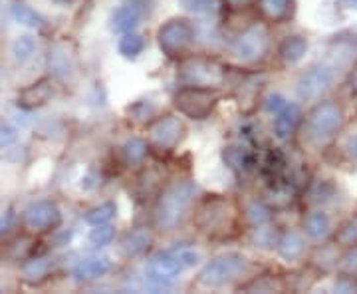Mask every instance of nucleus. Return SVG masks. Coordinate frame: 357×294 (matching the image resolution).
I'll use <instances>...</instances> for the list:
<instances>
[{
  "mask_svg": "<svg viewBox=\"0 0 357 294\" xmlns=\"http://www.w3.org/2000/svg\"><path fill=\"white\" fill-rule=\"evenodd\" d=\"M195 187L192 183H175L167 189L155 209V221L161 229H175L183 221L191 205Z\"/></svg>",
  "mask_w": 357,
  "mask_h": 294,
  "instance_id": "nucleus-1",
  "label": "nucleus"
},
{
  "mask_svg": "<svg viewBox=\"0 0 357 294\" xmlns=\"http://www.w3.org/2000/svg\"><path fill=\"white\" fill-rule=\"evenodd\" d=\"M244 267H246V258L243 255L230 253V255L218 256L213 263H208L199 274V284H203L206 288H218L232 281L234 277H238Z\"/></svg>",
  "mask_w": 357,
  "mask_h": 294,
  "instance_id": "nucleus-2",
  "label": "nucleus"
},
{
  "mask_svg": "<svg viewBox=\"0 0 357 294\" xmlns=\"http://www.w3.org/2000/svg\"><path fill=\"white\" fill-rule=\"evenodd\" d=\"M199 255L195 251L183 249V251H175V253H165L153 258V263L149 265V274L155 281H171L175 279L178 272L191 269L197 265Z\"/></svg>",
  "mask_w": 357,
  "mask_h": 294,
  "instance_id": "nucleus-3",
  "label": "nucleus"
},
{
  "mask_svg": "<svg viewBox=\"0 0 357 294\" xmlns=\"http://www.w3.org/2000/svg\"><path fill=\"white\" fill-rule=\"evenodd\" d=\"M183 80L195 86V88H211V86H218L222 84L225 80V72H222V66L213 62V60H206V58H195L185 62L183 68Z\"/></svg>",
  "mask_w": 357,
  "mask_h": 294,
  "instance_id": "nucleus-4",
  "label": "nucleus"
},
{
  "mask_svg": "<svg viewBox=\"0 0 357 294\" xmlns=\"http://www.w3.org/2000/svg\"><path fill=\"white\" fill-rule=\"evenodd\" d=\"M342 126V112L333 103H321L318 105L307 119V133L316 141H324L332 138L333 133Z\"/></svg>",
  "mask_w": 357,
  "mask_h": 294,
  "instance_id": "nucleus-5",
  "label": "nucleus"
},
{
  "mask_svg": "<svg viewBox=\"0 0 357 294\" xmlns=\"http://www.w3.org/2000/svg\"><path fill=\"white\" fill-rule=\"evenodd\" d=\"M175 105L178 108V112H183L192 119H203L211 114V110L215 105V98L208 91H204L203 88L191 86V88L178 91L177 98H175Z\"/></svg>",
  "mask_w": 357,
  "mask_h": 294,
  "instance_id": "nucleus-6",
  "label": "nucleus"
},
{
  "mask_svg": "<svg viewBox=\"0 0 357 294\" xmlns=\"http://www.w3.org/2000/svg\"><path fill=\"white\" fill-rule=\"evenodd\" d=\"M192 40V28L185 20H169L159 30V46L167 54H178L183 52Z\"/></svg>",
  "mask_w": 357,
  "mask_h": 294,
  "instance_id": "nucleus-7",
  "label": "nucleus"
},
{
  "mask_svg": "<svg viewBox=\"0 0 357 294\" xmlns=\"http://www.w3.org/2000/svg\"><path fill=\"white\" fill-rule=\"evenodd\" d=\"M266 32L260 26H252L244 30L243 34L234 42V54L243 62H255L266 52Z\"/></svg>",
  "mask_w": 357,
  "mask_h": 294,
  "instance_id": "nucleus-8",
  "label": "nucleus"
},
{
  "mask_svg": "<svg viewBox=\"0 0 357 294\" xmlns=\"http://www.w3.org/2000/svg\"><path fill=\"white\" fill-rule=\"evenodd\" d=\"M24 223L30 230H48L60 223V211L50 201H38L26 209Z\"/></svg>",
  "mask_w": 357,
  "mask_h": 294,
  "instance_id": "nucleus-9",
  "label": "nucleus"
},
{
  "mask_svg": "<svg viewBox=\"0 0 357 294\" xmlns=\"http://www.w3.org/2000/svg\"><path fill=\"white\" fill-rule=\"evenodd\" d=\"M333 74L328 68H314L298 82V94L304 100H314L332 86Z\"/></svg>",
  "mask_w": 357,
  "mask_h": 294,
  "instance_id": "nucleus-10",
  "label": "nucleus"
},
{
  "mask_svg": "<svg viewBox=\"0 0 357 294\" xmlns=\"http://www.w3.org/2000/svg\"><path fill=\"white\" fill-rule=\"evenodd\" d=\"M52 94H54V90H52L50 80H40V82L20 91L18 105L24 108V110H34V108H40L46 102H50Z\"/></svg>",
  "mask_w": 357,
  "mask_h": 294,
  "instance_id": "nucleus-11",
  "label": "nucleus"
},
{
  "mask_svg": "<svg viewBox=\"0 0 357 294\" xmlns=\"http://www.w3.org/2000/svg\"><path fill=\"white\" fill-rule=\"evenodd\" d=\"M181 131H183V126H181V122H178L177 117H163V119H159L157 124H155L153 128V140L159 143V145H163V147H173L175 143L181 138Z\"/></svg>",
  "mask_w": 357,
  "mask_h": 294,
  "instance_id": "nucleus-12",
  "label": "nucleus"
},
{
  "mask_svg": "<svg viewBox=\"0 0 357 294\" xmlns=\"http://www.w3.org/2000/svg\"><path fill=\"white\" fill-rule=\"evenodd\" d=\"M300 122V108L296 103H286L278 112V117L274 122V131L280 140H288L294 133V129Z\"/></svg>",
  "mask_w": 357,
  "mask_h": 294,
  "instance_id": "nucleus-13",
  "label": "nucleus"
},
{
  "mask_svg": "<svg viewBox=\"0 0 357 294\" xmlns=\"http://www.w3.org/2000/svg\"><path fill=\"white\" fill-rule=\"evenodd\" d=\"M109 269H112V265L107 258L93 256V258H86L77 265L74 269V277H76V281H91V279H100L103 274H107Z\"/></svg>",
  "mask_w": 357,
  "mask_h": 294,
  "instance_id": "nucleus-14",
  "label": "nucleus"
},
{
  "mask_svg": "<svg viewBox=\"0 0 357 294\" xmlns=\"http://www.w3.org/2000/svg\"><path fill=\"white\" fill-rule=\"evenodd\" d=\"M54 269V260L50 258H34L30 263H26L22 274L28 282H40L44 281Z\"/></svg>",
  "mask_w": 357,
  "mask_h": 294,
  "instance_id": "nucleus-15",
  "label": "nucleus"
},
{
  "mask_svg": "<svg viewBox=\"0 0 357 294\" xmlns=\"http://www.w3.org/2000/svg\"><path fill=\"white\" fill-rule=\"evenodd\" d=\"M139 22V14L131 6H121L117 8L112 18V28L117 32H131Z\"/></svg>",
  "mask_w": 357,
  "mask_h": 294,
  "instance_id": "nucleus-16",
  "label": "nucleus"
},
{
  "mask_svg": "<svg viewBox=\"0 0 357 294\" xmlns=\"http://www.w3.org/2000/svg\"><path fill=\"white\" fill-rule=\"evenodd\" d=\"M306 40L302 38V36H288V38L282 42L280 54L286 62H298L306 54Z\"/></svg>",
  "mask_w": 357,
  "mask_h": 294,
  "instance_id": "nucleus-17",
  "label": "nucleus"
},
{
  "mask_svg": "<svg viewBox=\"0 0 357 294\" xmlns=\"http://www.w3.org/2000/svg\"><path fill=\"white\" fill-rule=\"evenodd\" d=\"M143 48H145V40L141 34H135V32H126L123 38L119 40V52L126 58H137Z\"/></svg>",
  "mask_w": 357,
  "mask_h": 294,
  "instance_id": "nucleus-18",
  "label": "nucleus"
},
{
  "mask_svg": "<svg viewBox=\"0 0 357 294\" xmlns=\"http://www.w3.org/2000/svg\"><path fill=\"white\" fill-rule=\"evenodd\" d=\"M34 50H36V40L32 38V36H20V38L14 40L13 56L18 64L28 62V60L32 58Z\"/></svg>",
  "mask_w": 357,
  "mask_h": 294,
  "instance_id": "nucleus-19",
  "label": "nucleus"
},
{
  "mask_svg": "<svg viewBox=\"0 0 357 294\" xmlns=\"http://www.w3.org/2000/svg\"><path fill=\"white\" fill-rule=\"evenodd\" d=\"M330 230V219L324 213H312L306 219V233L312 239H321Z\"/></svg>",
  "mask_w": 357,
  "mask_h": 294,
  "instance_id": "nucleus-20",
  "label": "nucleus"
},
{
  "mask_svg": "<svg viewBox=\"0 0 357 294\" xmlns=\"http://www.w3.org/2000/svg\"><path fill=\"white\" fill-rule=\"evenodd\" d=\"M13 14L20 24L30 26V28H44V18L26 4H16L13 8Z\"/></svg>",
  "mask_w": 357,
  "mask_h": 294,
  "instance_id": "nucleus-21",
  "label": "nucleus"
},
{
  "mask_svg": "<svg viewBox=\"0 0 357 294\" xmlns=\"http://www.w3.org/2000/svg\"><path fill=\"white\" fill-rule=\"evenodd\" d=\"M290 4L292 0H260V8L264 10L268 18H284L286 14L290 13Z\"/></svg>",
  "mask_w": 357,
  "mask_h": 294,
  "instance_id": "nucleus-22",
  "label": "nucleus"
},
{
  "mask_svg": "<svg viewBox=\"0 0 357 294\" xmlns=\"http://www.w3.org/2000/svg\"><path fill=\"white\" fill-rule=\"evenodd\" d=\"M151 243V235L147 230H133L126 241V249L129 255H139Z\"/></svg>",
  "mask_w": 357,
  "mask_h": 294,
  "instance_id": "nucleus-23",
  "label": "nucleus"
},
{
  "mask_svg": "<svg viewBox=\"0 0 357 294\" xmlns=\"http://www.w3.org/2000/svg\"><path fill=\"white\" fill-rule=\"evenodd\" d=\"M115 215V205L114 203H103L96 209H91L88 215H86V221L89 225H103V223H109Z\"/></svg>",
  "mask_w": 357,
  "mask_h": 294,
  "instance_id": "nucleus-24",
  "label": "nucleus"
},
{
  "mask_svg": "<svg viewBox=\"0 0 357 294\" xmlns=\"http://www.w3.org/2000/svg\"><path fill=\"white\" fill-rule=\"evenodd\" d=\"M302 249H304V243H302V239L296 235V233H288L284 239L278 244V251H280L282 256H286V258H294V256H298L302 253Z\"/></svg>",
  "mask_w": 357,
  "mask_h": 294,
  "instance_id": "nucleus-25",
  "label": "nucleus"
},
{
  "mask_svg": "<svg viewBox=\"0 0 357 294\" xmlns=\"http://www.w3.org/2000/svg\"><path fill=\"white\" fill-rule=\"evenodd\" d=\"M126 155L131 163H139L143 161V157L147 155V143L139 138H133L126 143Z\"/></svg>",
  "mask_w": 357,
  "mask_h": 294,
  "instance_id": "nucleus-26",
  "label": "nucleus"
},
{
  "mask_svg": "<svg viewBox=\"0 0 357 294\" xmlns=\"http://www.w3.org/2000/svg\"><path fill=\"white\" fill-rule=\"evenodd\" d=\"M181 2H183V6L187 10L197 14L215 13V10H218V6H220L218 0H181Z\"/></svg>",
  "mask_w": 357,
  "mask_h": 294,
  "instance_id": "nucleus-27",
  "label": "nucleus"
},
{
  "mask_svg": "<svg viewBox=\"0 0 357 294\" xmlns=\"http://www.w3.org/2000/svg\"><path fill=\"white\" fill-rule=\"evenodd\" d=\"M225 161L232 169H243V167L248 166V155H246L243 147H234L232 145V147L225 149Z\"/></svg>",
  "mask_w": 357,
  "mask_h": 294,
  "instance_id": "nucleus-28",
  "label": "nucleus"
},
{
  "mask_svg": "<svg viewBox=\"0 0 357 294\" xmlns=\"http://www.w3.org/2000/svg\"><path fill=\"white\" fill-rule=\"evenodd\" d=\"M114 227L103 223V225H96V229L89 233V241L98 247H103V244H109L114 241Z\"/></svg>",
  "mask_w": 357,
  "mask_h": 294,
  "instance_id": "nucleus-29",
  "label": "nucleus"
},
{
  "mask_svg": "<svg viewBox=\"0 0 357 294\" xmlns=\"http://www.w3.org/2000/svg\"><path fill=\"white\" fill-rule=\"evenodd\" d=\"M248 219L255 223V225H262V223H266L268 219H270V213H268V209L264 205H250L248 207Z\"/></svg>",
  "mask_w": 357,
  "mask_h": 294,
  "instance_id": "nucleus-30",
  "label": "nucleus"
},
{
  "mask_svg": "<svg viewBox=\"0 0 357 294\" xmlns=\"http://www.w3.org/2000/svg\"><path fill=\"white\" fill-rule=\"evenodd\" d=\"M16 140H18V131L13 126H0V149L13 145Z\"/></svg>",
  "mask_w": 357,
  "mask_h": 294,
  "instance_id": "nucleus-31",
  "label": "nucleus"
},
{
  "mask_svg": "<svg viewBox=\"0 0 357 294\" xmlns=\"http://www.w3.org/2000/svg\"><path fill=\"white\" fill-rule=\"evenodd\" d=\"M344 267L349 270V272H357V249H354L349 255L345 256Z\"/></svg>",
  "mask_w": 357,
  "mask_h": 294,
  "instance_id": "nucleus-32",
  "label": "nucleus"
},
{
  "mask_svg": "<svg viewBox=\"0 0 357 294\" xmlns=\"http://www.w3.org/2000/svg\"><path fill=\"white\" fill-rule=\"evenodd\" d=\"M284 105H286V103H284V100H282L280 96H272V98H270V103H268V110H270V112H280Z\"/></svg>",
  "mask_w": 357,
  "mask_h": 294,
  "instance_id": "nucleus-33",
  "label": "nucleus"
},
{
  "mask_svg": "<svg viewBox=\"0 0 357 294\" xmlns=\"http://www.w3.org/2000/svg\"><path fill=\"white\" fill-rule=\"evenodd\" d=\"M10 221H13V217H10V215H6V219L0 217V233H2V230H6V227L10 225Z\"/></svg>",
  "mask_w": 357,
  "mask_h": 294,
  "instance_id": "nucleus-34",
  "label": "nucleus"
},
{
  "mask_svg": "<svg viewBox=\"0 0 357 294\" xmlns=\"http://www.w3.org/2000/svg\"><path fill=\"white\" fill-rule=\"evenodd\" d=\"M54 2H60V4H64V2H70V0H54Z\"/></svg>",
  "mask_w": 357,
  "mask_h": 294,
  "instance_id": "nucleus-35",
  "label": "nucleus"
}]
</instances>
